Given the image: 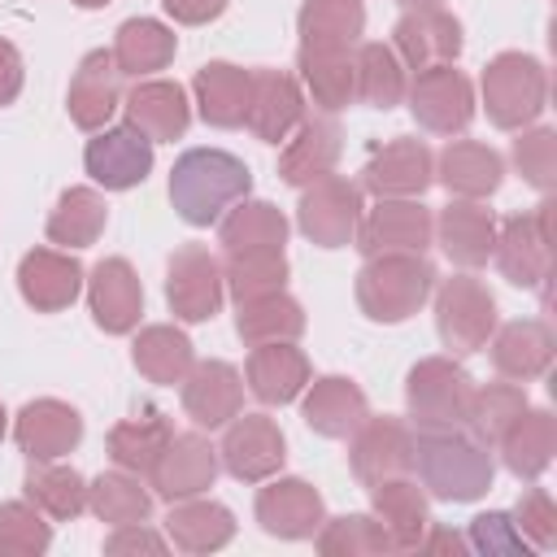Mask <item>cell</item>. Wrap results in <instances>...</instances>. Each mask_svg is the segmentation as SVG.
<instances>
[{
    "label": "cell",
    "mask_w": 557,
    "mask_h": 557,
    "mask_svg": "<svg viewBox=\"0 0 557 557\" xmlns=\"http://www.w3.org/2000/svg\"><path fill=\"white\" fill-rule=\"evenodd\" d=\"M435 331L448 352H479L496 331V296L474 274H453L435 287Z\"/></svg>",
    "instance_id": "52a82bcc"
},
{
    "label": "cell",
    "mask_w": 557,
    "mask_h": 557,
    "mask_svg": "<svg viewBox=\"0 0 557 557\" xmlns=\"http://www.w3.org/2000/svg\"><path fill=\"white\" fill-rule=\"evenodd\" d=\"M87 305L104 335H131L144 313V283L126 257H104L87 278Z\"/></svg>",
    "instance_id": "d6986e66"
},
{
    "label": "cell",
    "mask_w": 557,
    "mask_h": 557,
    "mask_svg": "<svg viewBox=\"0 0 557 557\" xmlns=\"http://www.w3.org/2000/svg\"><path fill=\"white\" fill-rule=\"evenodd\" d=\"M248 87H252V70L231 65V61H209L196 70L191 91H196V109L209 126L218 131H235L244 126L248 113Z\"/></svg>",
    "instance_id": "1f68e13d"
},
{
    "label": "cell",
    "mask_w": 557,
    "mask_h": 557,
    "mask_svg": "<svg viewBox=\"0 0 557 557\" xmlns=\"http://www.w3.org/2000/svg\"><path fill=\"white\" fill-rule=\"evenodd\" d=\"M109 222V205L96 187H70L61 191L57 209L48 213V239L61 244V248H87L100 239Z\"/></svg>",
    "instance_id": "f6af8a7d"
},
{
    "label": "cell",
    "mask_w": 557,
    "mask_h": 557,
    "mask_svg": "<svg viewBox=\"0 0 557 557\" xmlns=\"http://www.w3.org/2000/svg\"><path fill=\"white\" fill-rule=\"evenodd\" d=\"M83 165L104 191H131L152 174V139L131 122L100 126L83 148Z\"/></svg>",
    "instance_id": "5bb4252c"
},
{
    "label": "cell",
    "mask_w": 557,
    "mask_h": 557,
    "mask_svg": "<svg viewBox=\"0 0 557 557\" xmlns=\"http://www.w3.org/2000/svg\"><path fill=\"white\" fill-rule=\"evenodd\" d=\"M392 52L405 70H431L453 65L461 57V22L435 4V9H405V17L392 26Z\"/></svg>",
    "instance_id": "9a60e30c"
},
{
    "label": "cell",
    "mask_w": 557,
    "mask_h": 557,
    "mask_svg": "<svg viewBox=\"0 0 557 557\" xmlns=\"http://www.w3.org/2000/svg\"><path fill=\"white\" fill-rule=\"evenodd\" d=\"M513 165L535 191H553V183H557V135L548 126L522 131L513 139Z\"/></svg>",
    "instance_id": "816d5d0a"
},
{
    "label": "cell",
    "mask_w": 557,
    "mask_h": 557,
    "mask_svg": "<svg viewBox=\"0 0 557 557\" xmlns=\"http://www.w3.org/2000/svg\"><path fill=\"white\" fill-rule=\"evenodd\" d=\"M352 70H357V100L361 104L387 113V109H396L405 100L409 78H405L400 57L392 52V44H379V39L357 44L352 48Z\"/></svg>",
    "instance_id": "b9f144b4"
},
{
    "label": "cell",
    "mask_w": 557,
    "mask_h": 557,
    "mask_svg": "<svg viewBox=\"0 0 557 557\" xmlns=\"http://www.w3.org/2000/svg\"><path fill=\"white\" fill-rule=\"evenodd\" d=\"M400 9H435V4H444V0H396Z\"/></svg>",
    "instance_id": "91938a15"
},
{
    "label": "cell",
    "mask_w": 557,
    "mask_h": 557,
    "mask_svg": "<svg viewBox=\"0 0 557 557\" xmlns=\"http://www.w3.org/2000/svg\"><path fill=\"white\" fill-rule=\"evenodd\" d=\"M466 540H470V553H487V557H518V553L527 557V553H535V548L522 540L513 513H505V509L479 513V518L470 522Z\"/></svg>",
    "instance_id": "f5cc1de1"
},
{
    "label": "cell",
    "mask_w": 557,
    "mask_h": 557,
    "mask_svg": "<svg viewBox=\"0 0 557 557\" xmlns=\"http://www.w3.org/2000/svg\"><path fill=\"white\" fill-rule=\"evenodd\" d=\"M348 440H352L348 466L357 483L374 487L383 479L413 474V431L400 418H366Z\"/></svg>",
    "instance_id": "2e32d148"
},
{
    "label": "cell",
    "mask_w": 557,
    "mask_h": 557,
    "mask_svg": "<svg viewBox=\"0 0 557 557\" xmlns=\"http://www.w3.org/2000/svg\"><path fill=\"white\" fill-rule=\"evenodd\" d=\"M122 70L113 61L109 48H96L78 61L74 78H70V96H65V109H70V122L78 131H100L109 126V117L122 109Z\"/></svg>",
    "instance_id": "ffe728a7"
},
{
    "label": "cell",
    "mask_w": 557,
    "mask_h": 557,
    "mask_svg": "<svg viewBox=\"0 0 557 557\" xmlns=\"http://www.w3.org/2000/svg\"><path fill=\"white\" fill-rule=\"evenodd\" d=\"M361 218V187L344 174H322L318 183L300 187V205H296V226L309 244L318 248H344L352 244Z\"/></svg>",
    "instance_id": "9c48e42d"
},
{
    "label": "cell",
    "mask_w": 557,
    "mask_h": 557,
    "mask_svg": "<svg viewBox=\"0 0 557 557\" xmlns=\"http://www.w3.org/2000/svg\"><path fill=\"white\" fill-rule=\"evenodd\" d=\"M435 178L457 200H483V196H492L500 187L505 161H500L496 148H487L479 139H448L444 152L435 157Z\"/></svg>",
    "instance_id": "f546056e"
},
{
    "label": "cell",
    "mask_w": 557,
    "mask_h": 557,
    "mask_svg": "<svg viewBox=\"0 0 557 557\" xmlns=\"http://www.w3.org/2000/svg\"><path fill=\"white\" fill-rule=\"evenodd\" d=\"M283 457H287V444H283V431L274 418L265 413H235L226 422V435H222V448H218V466L239 479V483H265L283 470Z\"/></svg>",
    "instance_id": "7c38bea8"
},
{
    "label": "cell",
    "mask_w": 557,
    "mask_h": 557,
    "mask_svg": "<svg viewBox=\"0 0 557 557\" xmlns=\"http://www.w3.org/2000/svg\"><path fill=\"white\" fill-rule=\"evenodd\" d=\"M87 509L109 522V527H122V522H144L152 513V492L139 483V474L131 470H109L100 479L87 483Z\"/></svg>",
    "instance_id": "7dc6e473"
},
{
    "label": "cell",
    "mask_w": 557,
    "mask_h": 557,
    "mask_svg": "<svg viewBox=\"0 0 557 557\" xmlns=\"http://www.w3.org/2000/svg\"><path fill=\"white\" fill-rule=\"evenodd\" d=\"M435 235V218L418 196L405 200H379L366 218H357L352 244L361 257H379V252H426Z\"/></svg>",
    "instance_id": "4fadbf2b"
},
{
    "label": "cell",
    "mask_w": 557,
    "mask_h": 557,
    "mask_svg": "<svg viewBox=\"0 0 557 557\" xmlns=\"http://www.w3.org/2000/svg\"><path fill=\"white\" fill-rule=\"evenodd\" d=\"M213 479H218V448L200 431L170 435L161 461L148 474L152 496H161L165 505L187 500V496H200L205 487H213Z\"/></svg>",
    "instance_id": "e0dca14e"
},
{
    "label": "cell",
    "mask_w": 557,
    "mask_h": 557,
    "mask_svg": "<svg viewBox=\"0 0 557 557\" xmlns=\"http://www.w3.org/2000/svg\"><path fill=\"white\" fill-rule=\"evenodd\" d=\"M244 409V379L231 361H196L183 379V413L205 426L218 431L226 426L235 413Z\"/></svg>",
    "instance_id": "d4e9b609"
},
{
    "label": "cell",
    "mask_w": 557,
    "mask_h": 557,
    "mask_svg": "<svg viewBox=\"0 0 557 557\" xmlns=\"http://www.w3.org/2000/svg\"><path fill=\"white\" fill-rule=\"evenodd\" d=\"M17 292L35 313H61L83 292V265L61 248H30L17 261Z\"/></svg>",
    "instance_id": "7402d4cb"
},
{
    "label": "cell",
    "mask_w": 557,
    "mask_h": 557,
    "mask_svg": "<svg viewBox=\"0 0 557 557\" xmlns=\"http://www.w3.org/2000/svg\"><path fill=\"white\" fill-rule=\"evenodd\" d=\"M370 500H374V518L383 522V531L392 535L396 553H413L422 531L431 527V513H426V492L409 479V474H396V479H383L370 487Z\"/></svg>",
    "instance_id": "d6a6232c"
},
{
    "label": "cell",
    "mask_w": 557,
    "mask_h": 557,
    "mask_svg": "<svg viewBox=\"0 0 557 557\" xmlns=\"http://www.w3.org/2000/svg\"><path fill=\"white\" fill-rule=\"evenodd\" d=\"M170 435H174L170 422H165L157 409H148L144 418H126V422H117V426L109 431V457H113L117 470H131V474L148 479L152 466L161 461Z\"/></svg>",
    "instance_id": "7bdbcfd3"
},
{
    "label": "cell",
    "mask_w": 557,
    "mask_h": 557,
    "mask_svg": "<svg viewBox=\"0 0 557 557\" xmlns=\"http://www.w3.org/2000/svg\"><path fill=\"white\" fill-rule=\"evenodd\" d=\"M435 235H440V248L453 265L479 270V265H487V257L496 248V218L479 200H453L440 213Z\"/></svg>",
    "instance_id": "4dcf8cb0"
},
{
    "label": "cell",
    "mask_w": 557,
    "mask_h": 557,
    "mask_svg": "<svg viewBox=\"0 0 557 557\" xmlns=\"http://www.w3.org/2000/svg\"><path fill=\"white\" fill-rule=\"evenodd\" d=\"M131 357H135V370L148 379V383H161V387H174L187 379V370L196 366V352H191V339L178 331V326H144L131 344Z\"/></svg>",
    "instance_id": "ab89813d"
},
{
    "label": "cell",
    "mask_w": 557,
    "mask_h": 557,
    "mask_svg": "<svg viewBox=\"0 0 557 557\" xmlns=\"http://www.w3.org/2000/svg\"><path fill=\"white\" fill-rule=\"evenodd\" d=\"M418 548H426V553H470V540L461 535V531H444V527H426L422 531V540H418Z\"/></svg>",
    "instance_id": "680465c9"
},
{
    "label": "cell",
    "mask_w": 557,
    "mask_h": 557,
    "mask_svg": "<svg viewBox=\"0 0 557 557\" xmlns=\"http://www.w3.org/2000/svg\"><path fill=\"white\" fill-rule=\"evenodd\" d=\"M305 122V91L287 70H252L244 126L261 144H283Z\"/></svg>",
    "instance_id": "ac0fdd59"
},
{
    "label": "cell",
    "mask_w": 557,
    "mask_h": 557,
    "mask_svg": "<svg viewBox=\"0 0 557 557\" xmlns=\"http://www.w3.org/2000/svg\"><path fill=\"white\" fill-rule=\"evenodd\" d=\"M165 548H170V540L157 535V531L144 527V522H122V527H113V535L104 540V553H113V557H126V553H165Z\"/></svg>",
    "instance_id": "11a10c76"
},
{
    "label": "cell",
    "mask_w": 557,
    "mask_h": 557,
    "mask_svg": "<svg viewBox=\"0 0 557 557\" xmlns=\"http://www.w3.org/2000/svg\"><path fill=\"white\" fill-rule=\"evenodd\" d=\"M405 100H409V113L422 131L431 135H461L474 117V87L470 78L457 70V65H431V70H418L413 83L405 87Z\"/></svg>",
    "instance_id": "ba28073f"
},
{
    "label": "cell",
    "mask_w": 557,
    "mask_h": 557,
    "mask_svg": "<svg viewBox=\"0 0 557 557\" xmlns=\"http://www.w3.org/2000/svg\"><path fill=\"white\" fill-rule=\"evenodd\" d=\"M344 152V131L335 122V113H305V122L287 135V148L278 157V178L287 187H309L322 174H335Z\"/></svg>",
    "instance_id": "44dd1931"
},
{
    "label": "cell",
    "mask_w": 557,
    "mask_h": 557,
    "mask_svg": "<svg viewBox=\"0 0 557 557\" xmlns=\"http://www.w3.org/2000/svg\"><path fill=\"white\" fill-rule=\"evenodd\" d=\"M22 83H26V65H22V52L0 39V109L13 104L22 96Z\"/></svg>",
    "instance_id": "9f6ffc18"
},
{
    "label": "cell",
    "mask_w": 557,
    "mask_h": 557,
    "mask_svg": "<svg viewBox=\"0 0 557 557\" xmlns=\"http://www.w3.org/2000/svg\"><path fill=\"white\" fill-rule=\"evenodd\" d=\"M13 440H17V448L30 461H57V457H65V453L78 448L83 418H78L74 405L44 396V400L22 405V413L13 418Z\"/></svg>",
    "instance_id": "603a6c76"
},
{
    "label": "cell",
    "mask_w": 557,
    "mask_h": 557,
    "mask_svg": "<svg viewBox=\"0 0 557 557\" xmlns=\"http://www.w3.org/2000/svg\"><path fill=\"white\" fill-rule=\"evenodd\" d=\"M4 426H9V418H4V405H0V440H4Z\"/></svg>",
    "instance_id": "6125c7cd"
},
{
    "label": "cell",
    "mask_w": 557,
    "mask_h": 557,
    "mask_svg": "<svg viewBox=\"0 0 557 557\" xmlns=\"http://www.w3.org/2000/svg\"><path fill=\"white\" fill-rule=\"evenodd\" d=\"M483 109L500 131H527L548 100V70L531 52H500L483 70Z\"/></svg>",
    "instance_id": "277c9868"
},
{
    "label": "cell",
    "mask_w": 557,
    "mask_h": 557,
    "mask_svg": "<svg viewBox=\"0 0 557 557\" xmlns=\"http://www.w3.org/2000/svg\"><path fill=\"white\" fill-rule=\"evenodd\" d=\"M500 457H505V470L513 479H540L548 466H553V453H557V418L548 409H531L505 431V440L496 444Z\"/></svg>",
    "instance_id": "d590c367"
},
{
    "label": "cell",
    "mask_w": 557,
    "mask_h": 557,
    "mask_svg": "<svg viewBox=\"0 0 557 557\" xmlns=\"http://www.w3.org/2000/svg\"><path fill=\"white\" fill-rule=\"evenodd\" d=\"M252 509H257L261 531L265 535H278V540H309L326 522L322 496L305 479H270L257 492V505Z\"/></svg>",
    "instance_id": "cb8c5ba5"
},
{
    "label": "cell",
    "mask_w": 557,
    "mask_h": 557,
    "mask_svg": "<svg viewBox=\"0 0 557 557\" xmlns=\"http://www.w3.org/2000/svg\"><path fill=\"white\" fill-rule=\"evenodd\" d=\"M413 470L422 492L435 500L470 505L492 487V448L470 426H418L413 435Z\"/></svg>",
    "instance_id": "6da1fadb"
},
{
    "label": "cell",
    "mask_w": 557,
    "mask_h": 557,
    "mask_svg": "<svg viewBox=\"0 0 557 557\" xmlns=\"http://www.w3.org/2000/svg\"><path fill=\"white\" fill-rule=\"evenodd\" d=\"M165 535L183 553H218V548H226L235 540V513L226 505H218V500L187 496V500L170 505Z\"/></svg>",
    "instance_id": "836d02e7"
},
{
    "label": "cell",
    "mask_w": 557,
    "mask_h": 557,
    "mask_svg": "<svg viewBox=\"0 0 557 557\" xmlns=\"http://www.w3.org/2000/svg\"><path fill=\"white\" fill-rule=\"evenodd\" d=\"M74 4H78V9H104L109 0H74Z\"/></svg>",
    "instance_id": "94428289"
},
{
    "label": "cell",
    "mask_w": 557,
    "mask_h": 557,
    "mask_svg": "<svg viewBox=\"0 0 557 557\" xmlns=\"http://www.w3.org/2000/svg\"><path fill=\"white\" fill-rule=\"evenodd\" d=\"M165 300L178 322H209L226 300L222 261L205 244L174 248V257L165 265Z\"/></svg>",
    "instance_id": "30bf717a"
},
{
    "label": "cell",
    "mask_w": 557,
    "mask_h": 557,
    "mask_svg": "<svg viewBox=\"0 0 557 557\" xmlns=\"http://www.w3.org/2000/svg\"><path fill=\"white\" fill-rule=\"evenodd\" d=\"M513 522H518V531H522V540H527L531 548L544 553V548L557 544V505H553V496H548L544 487H527V492L518 496Z\"/></svg>",
    "instance_id": "db71d44e"
},
{
    "label": "cell",
    "mask_w": 557,
    "mask_h": 557,
    "mask_svg": "<svg viewBox=\"0 0 557 557\" xmlns=\"http://www.w3.org/2000/svg\"><path fill=\"white\" fill-rule=\"evenodd\" d=\"M235 335L252 348V344H278V339H300L305 335V309L300 300H292L287 292L261 296L239 305L235 313Z\"/></svg>",
    "instance_id": "bcb514c9"
},
{
    "label": "cell",
    "mask_w": 557,
    "mask_h": 557,
    "mask_svg": "<svg viewBox=\"0 0 557 557\" xmlns=\"http://www.w3.org/2000/svg\"><path fill=\"white\" fill-rule=\"evenodd\" d=\"M300 418L322 440H348L370 418V400H366V392L352 379L326 374V379H313L309 383L305 405H300Z\"/></svg>",
    "instance_id": "83f0119b"
},
{
    "label": "cell",
    "mask_w": 557,
    "mask_h": 557,
    "mask_svg": "<svg viewBox=\"0 0 557 557\" xmlns=\"http://www.w3.org/2000/svg\"><path fill=\"white\" fill-rule=\"evenodd\" d=\"M174 48H178V39H174V30L165 22L131 17V22L117 26V39H113L109 52H113V61H117V70L126 78H148V74H157V70H165L174 61Z\"/></svg>",
    "instance_id": "8d00e7d4"
},
{
    "label": "cell",
    "mask_w": 557,
    "mask_h": 557,
    "mask_svg": "<svg viewBox=\"0 0 557 557\" xmlns=\"http://www.w3.org/2000/svg\"><path fill=\"white\" fill-rule=\"evenodd\" d=\"M527 413V392L522 383H487V387H474V405H470V431L496 448L505 440V431Z\"/></svg>",
    "instance_id": "681fc988"
},
{
    "label": "cell",
    "mask_w": 557,
    "mask_h": 557,
    "mask_svg": "<svg viewBox=\"0 0 557 557\" xmlns=\"http://www.w3.org/2000/svg\"><path fill=\"white\" fill-rule=\"evenodd\" d=\"M492 257L513 287H544L553 278V196L548 191L535 205V213H518L496 231Z\"/></svg>",
    "instance_id": "8992f818"
},
{
    "label": "cell",
    "mask_w": 557,
    "mask_h": 557,
    "mask_svg": "<svg viewBox=\"0 0 557 557\" xmlns=\"http://www.w3.org/2000/svg\"><path fill=\"white\" fill-rule=\"evenodd\" d=\"M52 544V527L30 500L0 505V557H39Z\"/></svg>",
    "instance_id": "f907efd6"
},
{
    "label": "cell",
    "mask_w": 557,
    "mask_h": 557,
    "mask_svg": "<svg viewBox=\"0 0 557 557\" xmlns=\"http://www.w3.org/2000/svg\"><path fill=\"white\" fill-rule=\"evenodd\" d=\"M318 553L322 557H374V553H396V544L374 513H344L318 527Z\"/></svg>",
    "instance_id": "c3c4849f"
},
{
    "label": "cell",
    "mask_w": 557,
    "mask_h": 557,
    "mask_svg": "<svg viewBox=\"0 0 557 557\" xmlns=\"http://www.w3.org/2000/svg\"><path fill=\"white\" fill-rule=\"evenodd\" d=\"M296 70L305 91L322 113H339L357 100V70H352V48H300Z\"/></svg>",
    "instance_id": "e575fe53"
},
{
    "label": "cell",
    "mask_w": 557,
    "mask_h": 557,
    "mask_svg": "<svg viewBox=\"0 0 557 557\" xmlns=\"http://www.w3.org/2000/svg\"><path fill=\"white\" fill-rule=\"evenodd\" d=\"M122 109H126V122L135 131H144L152 144H174L191 126L187 91L178 83H170V78H144V83H135L122 96Z\"/></svg>",
    "instance_id": "484cf974"
},
{
    "label": "cell",
    "mask_w": 557,
    "mask_h": 557,
    "mask_svg": "<svg viewBox=\"0 0 557 557\" xmlns=\"http://www.w3.org/2000/svg\"><path fill=\"white\" fill-rule=\"evenodd\" d=\"M26 500L52 522H74L78 513H87V479L74 466H61V457L57 461H30Z\"/></svg>",
    "instance_id": "74e56055"
},
{
    "label": "cell",
    "mask_w": 557,
    "mask_h": 557,
    "mask_svg": "<svg viewBox=\"0 0 557 557\" xmlns=\"http://www.w3.org/2000/svg\"><path fill=\"white\" fill-rule=\"evenodd\" d=\"M222 252H252V248H283L287 244V218L270 200H239L218 222Z\"/></svg>",
    "instance_id": "60d3db41"
},
{
    "label": "cell",
    "mask_w": 557,
    "mask_h": 557,
    "mask_svg": "<svg viewBox=\"0 0 557 557\" xmlns=\"http://www.w3.org/2000/svg\"><path fill=\"white\" fill-rule=\"evenodd\" d=\"M553 348H557V339L544 318H518V322H505L500 331H492V366L509 383H531V379L548 374Z\"/></svg>",
    "instance_id": "4316f807"
},
{
    "label": "cell",
    "mask_w": 557,
    "mask_h": 557,
    "mask_svg": "<svg viewBox=\"0 0 557 557\" xmlns=\"http://www.w3.org/2000/svg\"><path fill=\"white\" fill-rule=\"evenodd\" d=\"M435 292V265L426 252H379L357 270V309L370 322H405Z\"/></svg>",
    "instance_id": "3957f363"
},
{
    "label": "cell",
    "mask_w": 557,
    "mask_h": 557,
    "mask_svg": "<svg viewBox=\"0 0 557 557\" xmlns=\"http://www.w3.org/2000/svg\"><path fill=\"white\" fill-rule=\"evenodd\" d=\"M283 283H287V257H283V248L226 252V261H222V287L231 292L235 305L274 296V292H283Z\"/></svg>",
    "instance_id": "ee69618b"
},
{
    "label": "cell",
    "mask_w": 557,
    "mask_h": 557,
    "mask_svg": "<svg viewBox=\"0 0 557 557\" xmlns=\"http://www.w3.org/2000/svg\"><path fill=\"white\" fill-rule=\"evenodd\" d=\"M161 9H165L174 22H183V26H205V22L222 17L226 0H161Z\"/></svg>",
    "instance_id": "6f0895ef"
},
{
    "label": "cell",
    "mask_w": 557,
    "mask_h": 557,
    "mask_svg": "<svg viewBox=\"0 0 557 557\" xmlns=\"http://www.w3.org/2000/svg\"><path fill=\"white\" fill-rule=\"evenodd\" d=\"M474 387L479 383L453 357H422L405 379V400L418 426H466Z\"/></svg>",
    "instance_id": "5b68a950"
},
{
    "label": "cell",
    "mask_w": 557,
    "mask_h": 557,
    "mask_svg": "<svg viewBox=\"0 0 557 557\" xmlns=\"http://www.w3.org/2000/svg\"><path fill=\"white\" fill-rule=\"evenodd\" d=\"M252 191L248 165L226 148H187L170 170V205L187 226H213Z\"/></svg>",
    "instance_id": "7a4b0ae2"
},
{
    "label": "cell",
    "mask_w": 557,
    "mask_h": 557,
    "mask_svg": "<svg viewBox=\"0 0 557 557\" xmlns=\"http://www.w3.org/2000/svg\"><path fill=\"white\" fill-rule=\"evenodd\" d=\"M431 183H435V157L422 139H409V135H396L383 148H374L357 178V187L370 191L374 200L422 196Z\"/></svg>",
    "instance_id": "8fae6325"
},
{
    "label": "cell",
    "mask_w": 557,
    "mask_h": 557,
    "mask_svg": "<svg viewBox=\"0 0 557 557\" xmlns=\"http://www.w3.org/2000/svg\"><path fill=\"white\" fill-rule=\"evenodd\" d=\"M244 379H248V392L261 405H287L309 387V357L296 348V339L252 344Z\"/></svg>",
    "instance_id": "f1b7e54d"
},
{
    "label": "cell",
    "mask_w": 557,
    "mask_h": 557,
    "mask_svg": "<svg viewBox=\"0 0 557 557\" xmlns=\"http://www.w3.org/2000/svg\"><path fill=\"white\" fill-rule=\"evenodd\" d=\"M300 48H357L366 30L361 0H305L296 13Z\"/></svg>",
    "instance_id": "f35d334b"
}]
</instances>
